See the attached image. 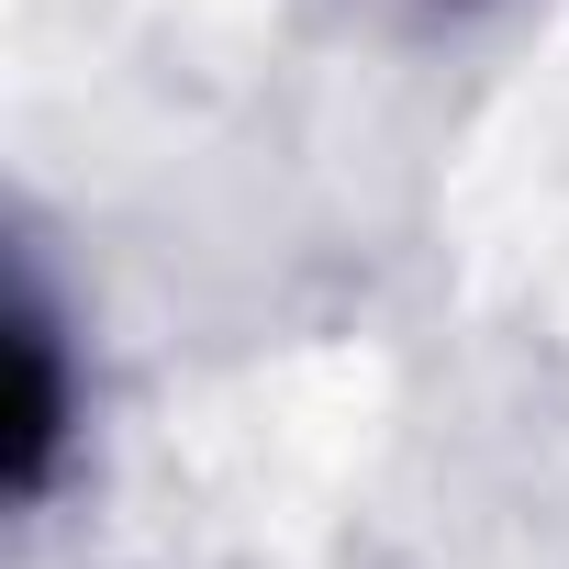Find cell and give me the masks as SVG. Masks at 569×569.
<instances>
[{
	"label": "cell",
	"mask_w": 569,
	"mask_h": 569,
	"mask_svg": "<svg viewBox=\"0 0 569 569\" xmlns=\"http://www.w3.org/2000/svg\"><path fill=\"white\" fill-rule=\"evenodd\" d=\"M57 436H68V380H57V325L34 313V291L12 302V502H34L57 480Z\"/></svg>",
	"instance_id": "1"
}]
</instances>
